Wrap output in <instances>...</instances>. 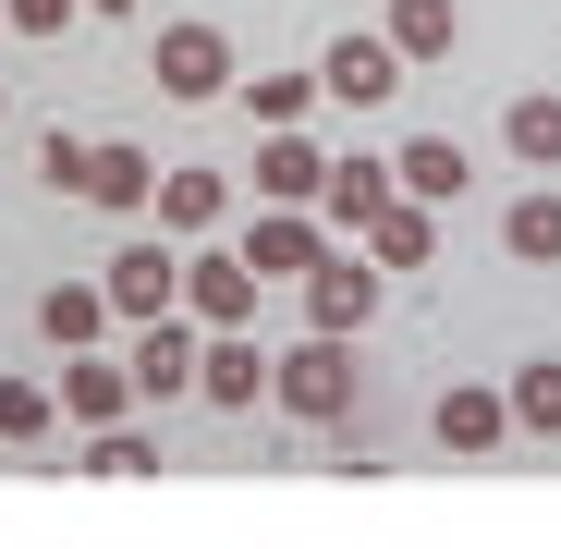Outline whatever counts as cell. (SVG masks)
<instances>
[{"mask_svg": "<svg viewBox=\"0 0 561 549\" xmlns=\"http://www.w3.org/2000/svg\"><path fill=\"white\" fill-rule=\"evenodd\" d=\"M268 403L294 415V427H342V415H354V342H318V330H306L294 354L268 366Z\"/></svg>", "mask_w": 561, "mask_h": 549, "instance_id": "6da1fadb", "label": "cell"}, {"mask_svg": "<svg viewBox=\"0 0 561 549\" xmlns=\"http://www.w3.org/2000/svg\"><path fill=\"white\" fill-rule=\"evenodd\" d=\"M147 85H159L171 111H208V99H232V37H220V25H159Z\"/></svg>", "mask_w": 561, "mask_h": 549, "instance_id": "7a4b0ae2", "label": "cell"}, {"mask_svg": "<svg viewBox=\"0 0 561 549\" xmlns=\"http://www.w3.org/2000/svg\"><path fill=\"white\" fill-rule=\"evenodd\" d=\"M366 318H379V256H318L306 268V330L318 342H354Z\"/></svg>", "mask_w": 561, "mask_h": 549, "instance_id": "3957f363", "label": "cell"}, {"mask_svg": "<svg viewBox=\"0 0 561 549\" xmlns=\"http://www.w3.org/2000/svg\"><path fill=\"white\" fill-rule=\"evenodd\" d=\"M232 256H244V268H256V282H306V268H318V256H330V232H318V220H306V208H256V220H244V244H232Z\"/></svg>", "mask_w": 561, "mask_h": 549, "instance_id": "277c9868", "label": "cell"}, {"mask_svg": "<svg viewBox=\"0 0 561 549\" xmlns=\"http://www.w3.org/2000/svg\"><path fill=\"white\" fill-rule=\"evenodd\" d=\"M318 85H330L342 111H379L391 85H403V49H391V37H330V61H318Z\"/></svg>", "mask_w": 561, "mask_h": 549, "instance_id": "5b68a950", "label": "cell"}, {"mask_svg": "<svg viewBox=\"0 0 561 549\" xmlns=\"http://www.w3.org/2000/svg\"><path fill=\"white\" fill-rule=\"evenodd\" d=\"M99 294H111V318H135V330H147V318H171V306H183V268H171L159 244H123Z\"/></svg>", "mask_w": 561, "mask_h": 549, "instance_id": "8992f818", "label": "cell"}, {"mask_svg": "<svg viewBox=\"0 0 561 549\" xmlns=\"http://www.w3.org/2000/svg\"><path fill=\"white\" fill-rule=\"evenodd\" d=\"M427 439L451 451V465H477V451H501V439H513V403H501V391H439Z\"/></svg>", "mask_w": 561, "mask_h": 549, "instance_id": "52a82bcc", "label": "cell"}, {"mask_svg": "<svg viewBox=\"0 0 561 549\" xmlns=\"http://www.w3.org/2000/svg\"><path fill=\"white\" fill-rule=\"evenodd\" d=\"M268 391V354L244 342V330H208V354H196V403H220V415H244Z\"/></svg>", "mask_w": 561, "mask_h": 549, "instance_id": "ba28073f", "label": "cell"}, {"mask_svg": "<svg viewBox=\"0 0 561 549\" xmlns=\"http://www.w3.org/2000/svg\"><path fill=\"white\" fill-rule=\"evenodd\" d=\"M183 306H196L208 330H244L256 318V268L244 256H196V268H183Z\"/></svg>", "mask_w": 561, "mask_h": 549, "instance_id": "9c48e42d", "label": "cell"}, {"mask_svg": "<svg viewBox=\"0 0 561 549\" xmlns=\"http://www.w3.org/2000/svg\"><path fill=\"white\" fill-rule=\"evenodd\" d=\"M391 196H403V183H391V159H330V183H318V208H330L342 232H366Z\"/></svg>", "mask_w": 561, "mask_h": 549, "instance_id": "30bf717a", "label": "cell"}, {"mask_svg": "<svg viewBox=\"0 0 561 549\" xmlns=\"http://www.w3.org/2000/svg\"><path fill=\"white\" fill-rule=\"evenodd\" d=\"M318 183H330V159H318L306 135H268V147H256V196H268V208H318Z\"/></svg>", "mask_w": 561, "mask_h": 549, "instance_id": "8fae6325", "label": "cell"}, {"mask_svg": "<svg viewBox=\"0 0 561 549\" xmlns=\"http://www.w3.org/2000/svg\"><path fill=\"white\" fill-rule=\"evenodd\" d=\"M123 403H135V366H111V354H73L61 415H73V427H123Z\"/></svg>", "mask_w": 561, "mask_h": 549, "instance_id": "7c38bea8", "label": "cell"}, {"mask_svg": "<svg viewBox=\"0 0 561 549\" xmlns=\"http://www.w3.org/2000/svg\"><path fill=\"white\" fill-rule=\"evenodd\" d=\"M196 354H208V342L183 330V318H147V330H135V391H196Z\"/></svg>", "mask_w": 561, "mask_h": 549, "instance_id": "4fadbf2b", "label": "cell"}, {"mask_svg": "<svg viewBox=\"0 0 561 549\" xmlns=\"http://www.w3.org/2000/svg\"><path fill=\"white\" fill-rule=\"evenodd\" d=\"M391 183H403V196H415V208H439V196H463V183H477V159H463L451 135H415V147L391 159Z\"/></svg>", "mask_w": 561, "mask_h": 549, "instance_id": "5bb4252c", "label": "cell"}, {"mask_svg": "<svg viewBox=\"0 0 561 549\" xmlns=\"http://www.w3.org/2000/svg\"><path fill=\"white\" fill-rule=\"evenodd\" d=\"M501 135H513L525 171H561V85H525V99L501 111Z\"/></svg>", "mask_w": 561, "mask_h": 549, "instance_id": "9a60e30c", "label": "cell"}, {"mask_svg": "<svg viewBox=\"0 0 561 549\" xmlns=\"http://www.w3.org/2000/svg\"><path fill=\"white\" fill-rule=\"evenodd\" d=\"M37 330H49L61 354H99V330H111V294H85V282H61V294H37Z\"/></svg>", "mask_w": 561, "mask_h": 549, "instance_id": "2e32d148", "label": "cell"}, {"mask_svg": "<svg viewBox=\"0 0 561 549\" xmlns=\"http://www.w3.org/2000/svg\"><path fill=\"white\" fill-rule=\"evenodd\" d=\"M427 244H439V220L415 196H391L379 220H366V256H379V268H427Z\"/></svg>", "mask_w": 561, "mask_h": 549, "instance_id": "e0dca14e", "label": "cell"}, {"mask_svg": "<svg viewBox=\"0 0 561 549\" xmlns=\"http://www.w3.org/2000/svg\"><path fill=\"white\" fill-rule=\"evenodd\" d=\"M501 244H513L525 268H561V196H549V183H537V196H513V208H501Z\"/></svg>", "mask_w": 561, "mask_h": 549, "instance_id": "ac0fdd59", "label": "cell"}, {"mask_svg": "<svg viewBox=\"0 0 561 549\" xmlns=\"http://www.w3.org/2000/svg\"><path fill=\"white\" fill-rule=\"evenodd\" d=\"M147 208H159L171 232H220V208H232V183H220V171H171V183H159Z\"/></svg>", "mask_w": 561, "mask_h": 549, "instance_id": "d6986e66", "label": "cell"}, {"mask_svg": "<svg viewBox=\"0 0 561 549\" xmlns=\"http://www.w3.org/2000/svg\"><path fill=\"white\" fill-rule=\"evenodd\" d=\"M403 61H439L451 37H463V13H451V0H391V25H379Z\"/></svg>", "mask_w": 561, "mask_h": 549, "instance_id": "ffe728a7", "label": "cell"}, {"mask_svg": "<svg viewBox=\"0 0 561 549\" xmlns=\"http://www.w3.org/2000/svg\"><path fill=\"white\" fill-rule=\"evenodd\" d=\"M147 196H159L147 147H99V171H85V208H147Z\"/></svg>", "mask_w": 561, "mask_h": 549, "instance_id": "44dd1931", "label": "cell"}, {"mask_svg": "<svg viewBox=\"0 0 561 549\" xmlns=\"http://www.w3.org/2000/svg\"><path fill=\"white\" fill-rule=\"evenodd\" d=\"M501 403H513V427H537V439H561V354H537L525 379L501 391Z\"/></svg>", "mask_w": 561, "mask_h": 549, "instance_id": "7402d4cb", "label": "cell"}, {"mask_svg": "<svg viewBox=\"0 0 561 549\" xmlns=\"http://www.w3.org/2000/svg\"><path fill=\"white\" fill-rule=\"evenodd\" d=\"M318 99H330V85H318V73H256V99H244V111H256L268 135H294V123H306Z\"/></svg>", "mask_w": 561, "mask_h": 549, "instance_id": "603a6c76", "label": "cell"}, {"mask_svg": "<svg viewBox=\"0 0 561 549\" xmlns=\"http://www.w3.org/2000/svg\"><path fill=\"white\" fill-rule=\"evenodd\" d=\"M73 465H85V477H159V439H135V427H85Z\"/></svg>", "mask_w": 561, "mask_h": 549, "instance_id": "cb8c5ba5", "label": "cell"}, {"mask_svg": "<svg viewBox=\"0 0 561 549\" xmlns=\"http://www.w3.org/2000/svg\"><path fill=\"white\" fill-rule=\"evenodd\" d=\"M85 171H99L85 135H37V183H49V196H85Z\"/></svg>", "mask_w": 561, "mask_h": 549, "instance_id": "d4e9b609", "label": "cell"}, {"mask_svg": "<svg viewBox=\"0 0 561 549\" xmlns=\"http://www.w3.org/2000/svg\"><path fill=\"white\" fill-rule=\"evenodd\" d=\"M0 439H49V391H25V379H0Z\"/></svg>", "mask_w": 561, "mask_h": 549, "instance_id": "484cf974", "label": "cell"}, {"mask_svg": "<svg viewBox=\"0 0 561 549\" xmlns=\"http://www.w3.org/2000/svg\"><path fill=\"white\" fill-rule=\"evenodd\" d=\"M85 13V0H0V25H13V37H61Z\"/></svg>", "mask_w": 561, "mask_h": 549, "instance_id": "4316f807", "label": "cell"}, {"mask_svg": "<svg viewBox=\"0 0 561 549\" xmlns=\"http://www.w3.org/2000/svg\"><path fill=\"white\" fill-rule=\"evenodd\" d=\"M85 13H135V0H85Z\"/></svg>", "mask_w": 561, "mask_h": 549, "instance_id": "83f0119b", "label": "cell"}]
</instances>
